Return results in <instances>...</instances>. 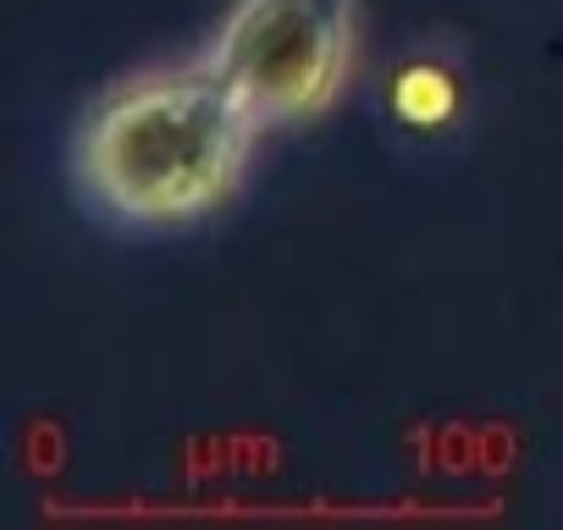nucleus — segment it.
I'll use <instances>...</instances> for the list:
<instances>
[{
  "label": "nucleus",
  "instance_id": "nucleus-3",
  "mask_svg": "<svg viewBox=\"0 0 563 530\" xmlns=\"http://www.w3.org/2000/svg\"><path fill=\"white\" fill-rule=\"evenodd\" d=\"M371 122L404 161H453L486 117V84L470 45L448 29H420L371 78Z\"/></svg>",
  "mask_w": 563,
  "mask_h": 530
},
{
  "label": "nucleus",
  "instance_id": "nucleus-1",
  "mask_svg": "<svg viewBox=\"0 0 563 530\" xmlns=\"http://www.w3.org/2000/svg\"><path fill=\"white\" fill-rule=\"evenodd\" d=\"M265 128L205 62L111 78L73 122L67 188L89 227L122 243L194 238L232 210Z\"/></svg>",
  "mask_w": 563,
  "mask_h": 530
},
{
  "label": "nucleus",
  "instance_id": "nucleus-2",
  "mask_svg": "<svg viewBox=\"0 0 563 530\" xmlns=\"http://www.w3.org/2000/svg\"><path fill=\"white\" fill-rule=\"evenodd\" d=\"M360 0H232L199 51L265 133L327 117L354 73Z\"/></svg>",
  "mask_w": 563,
  "mask_h": 530
}]
</instances>
